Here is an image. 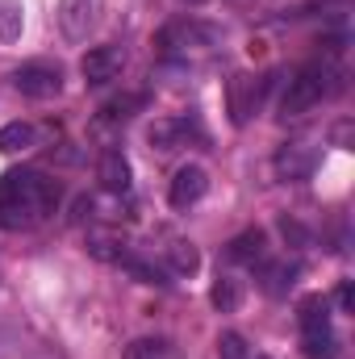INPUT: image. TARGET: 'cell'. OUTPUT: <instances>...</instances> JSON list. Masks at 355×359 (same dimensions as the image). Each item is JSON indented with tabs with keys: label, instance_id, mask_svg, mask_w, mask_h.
I'll return each mask as SVG.
<instances>
[{
	"label": "cell",
	"instance_id": "6da1fadb",
	"mask_svg": "<svg viewBox=\"0 0 355 359\" xmlns=\"http://www.w3.org/2000/svg\"><path fill=\"white\" fill-rule=\"evenodd\" d=\"M59 205V184L42 172L17 168L0 180V226L4 230H29Z\"/></svg>",
	"mask_w": 355,
	"mask_h": 359
},
{
	"label": "cell",
	"instance_id": "7a4b0ae2",
	"mask_svg": "<svg viewBox=\"0 0 355 359\" xmlns=\"http://www.w3.org/2000/svg\"><path fill=\"white\" fill-rule=\"evenodd\" d=\"M330 72L322 67V63H314V67H301L293 80H288V88H284V100H280V117H305L326 92H330Z\"/></svg>",
	"mask_w": 355,
	"mask_h": 359
},
{
	"label": "cell",
	"instance_id": "3957f363",
	"mask_svg": "<svg viewBox=\"0 0 355 359\" xmlns=\"http://www.w3.org/2000/svg\"><path fill=\"white\" fill-rule=\"evenodd\" d=\"M55 17H59V29L67 42H84L88 34H96V25L105 17V0H59Z\"/></svg>",
	"mask_w": 355,
	"mask_h": 359
},
{
	"label": "cell",
	"instance_id": "277c9868",
	"mask_svg": "<svg viewBox=\"0 0 355 359\" xmlns=\"http://www.w3.org/2000/svg\"><path fill=\"white\" fill-rule=\"evenodd\" d=\"M13 84L21 96H34V100H46V96H59L63 88V72L55 67V63H25V67H17L13 72Z\"/></svg>",
	"mask_w": 355,
	"mask_h": 359
},
{
	"label": "cell",
	"instance_id": "5b68a950",
	"mask_svg": "<svg viewBox=\"0 0 355 359\" xmlns=\"http://www.w3.org/2000/svg\"><path fill=\"white\" fill-rule=\"evenodd\" d=\"M121 72H126V50L121 46H92L88 55L80 59V76H84V84H92V88L113 84Z\"/></svg>",
	"mask_w": 355,
	"mask_h": 359
},
{
	"label": "cell",
	"instance_id": "8992f818",
	"mask_svg": "<svg viewBox=\"0 0 355 359\" xmlns=\"http://www.w3.org/2000/svg\"><path fill=\"white\" fill-rule=\"evenodd\" d=\"M205 192H209V176H205V168H196V163H184L176 176H172L168 201H172V209H192V205H196Z\"/></svg>",
	"mask_w": 355,
	"mask_h": 359
},
{
	"label": "cell",
	"instance_id": "52a82bcc",
	"mask_svg": "<svg viewBox=\"0 0 355 359\" xmlns=\"http://www.w3.org/2000/svg\"><path fill=\"white\" fill-rule=\"evenodd\" d=\"M230 117H234V126H243V121H251V113L260 109V96H264V84L255 80V76H247V72H239V76H230Z\"/></svg>",
	"mask_w": 355,
	"mask_h": 359
},
{
	"label": "cell",
	"instance_id": "ba28073f",
	"mask_svg": "<svg viewBox=\"0 0 355 359\" xmlns=\"http://www.w3.org/2000/svg\"><path fill=\"white\" fill-rule=\"evenodd\" d=\"M272 168H276L280 180H305L314 172V147H309V142H284V147L276 151Z\"/></svg>",
	"mask_w": 355,
	"mask_h": 359
},
{
	"label": "cell",
	"instance_id": "9c48e42d",
	"mask_svg": "<svg viewBox=\"0 0 355 359\" xmlns=\"http://www.w3.org/2000/svg\"><path fill=\"white\" fill-rule=\"evenodd\" d=\"M96 180L105 192H130V159L121 151H105L96 163Z\"/></svg>",
	"mask_w": 355,
	"mask_h": 359
},
{
	"label": "cell",
	"instance_id": "30bf717a",
	"mask_svg": "<svg viewBox=\"0 0 355 359\" xmlns=\"http://www.w3.org/2000/svg\"><path fill=\"white\" fill-rule=\"evenodd\" d=\"M29 147H38V130H34L29 121H8V126H0V155H21V151H29Z\"/></svg>",
	"mask_w": 355,
	"mask_h": 359
},
{
	"label": "cell",
	"instance_id": "8fae6325",
	"mask_svg": "<svg viewBox=\"0 0 355 359\" xmlns=\"http://www.w3.org/2000/svg\"><path fill=\"white\" fill-rule=\"evenodd\" d=\"M297 322H301L305 334L330 330V301H326V297H305V301L297 305Z\"/></svg>",
	"mask_w": 355,
	"mask_h": 359
},
{
	"label": "cell",
	"instance_id": "7c38bea8",
	"mask_svg": "<svg viewBox=\"0 0 355 359\" xmlns=\"http://www.w3.org/2000/svg\"><path fill=\"white\" fill-rule=\"evenodd\" d=\"M264 251H267L264 230H243V234L230 243V259H234V264H260Z\"/></svg>",
	"mask_w": 355,
	"mask_h": 359
},
{
	"label": "cell",
	"instance_id": "4fadbf2b",
	"mask_svg": "<svg viewBox=\"0 0 355 359\" xmlns=\"http://www.w3.org/2000/svg\"><path fill=\"white\" fill-rule=\"evenodd\" d=\"M209 301H213L222 313H234V309L243 305V284H239L234 276H217L213 288H209Z\"/></svg>",
	"mask_w": 355,
	"mask_h": 359
},
{
	"label": "cell",
	"instance_id": "5bb4252c",
	"mask_svg": "<svg viewBox=\"0 0 355 359\" xmlns=\"http://www.w3.org/2000/svg\"><path fill=\"white\" fill-rule=\"evenodd\" d=\"M25 29V4L21 0H0V42H17Z\"/></svg>",
	"mask_w": 355,
	"mask_h": 359
},
{
	"label": "cell",
	"instance_id": "9a60e30c",
	"mask_svg": "<svg viewBox=\"0 0 355 359\" xmlns=\"http://www.w3.org/2000/svg\"><path fill=\"white\" fill-rule=\"evenodd\" d=\"M121 359H176V347L168 343V339H134Z\"/></svg>",
	"mask_w": 355,
	"mask_h": 359
},
{
	"label": "cell",
	"instance_id": "2e32d148",
	"mask_svg": "<svg viewBox=\"0 0 355 359\" xmlns=\"http://www.w3.org/2000/svg\"><path fill=\"white\" fill-rule=\"evenodd\" d=\"M301 351H305V359H335L339 355V339L330 330H314V334L301 339Z\"/></svg>",
	"mask_w": 355,
	"mask_h": 359
},
{
	"label": "cell",
	"instance_id": "e0dca14e",
	"mask_svg": "<svg viewBox=\"0 0 355 359\" xmlns=\"http://www.w3.org/2000/svg\"><path fill=\"white\" fill-rule=\"evenodd\" d=\"M168 264H172L176 276H192V271L201 268V255H196L192 243H172V247H168Z\"/></svg>",
	"mask_w": 355,
	"mask_h": 359
},
{
	"label": "cell",
	"instance_id": "ac0fdd59",
	"mask_svg": "<svg viewBox=\"0 0 355 359\" xmlns=\"http://www.w3.org/2000/svg\"><path fill=\"white\" fill-rule=\"evenodd\" d=\"M142 104H147L142 92H126V96H113V100L105 104V117H109V121H126V117H134Z\"/></svg>",
	"mask_w": 355,
	"mask_h": 359
},
{
	"label": "cell",
	"instance_id": "d6986e66",
	"mask_svg": "<svg viewBox=\"0 0 355 359\" xmlns=\"http://www.w3.org/2000/svg\"><path fill=\"white\" fill-rule=\"evenodd\" d=\"M293 280H297V264H267L264 268V288L267 292H288L293 288Z\"/></svg>",
	"mask_w": 355,
	"mask_h": 359
},
{
	"label": "cell",
	"instance_id": "ffe728a7",
	"mask_svg": "<svg viewBox=\"0 0 355 359\" xmlns=\"http://www.w3.org/2000/svg\"><path fill=\"white\" fill-rule=\"evenodd\" d=\"M217 359H251L247 339H243V334H234V330H226V334L217 339Z\"/></svg>",
	"mask_w": 355,
	"mask_h": 359
},
{
	"label": "cell",
	"instance_id": "44dd1931",
	"mask_svg": "<svg viewBox=\"0 0 355 359\" xmlns=\"http://www.w3.org/2000/svg\"><path fill=\"white\" fill-rule=\"evenodd\" d=\"M117 264H121V268L130 271V276H138L142 284H163V271H159V268H151V264H142V259H130V255H121Z\"/></svg>",
	"mask_w": 355,
	"mask_h": 359
},
{
	"label": "cell",
	"instance_id": "7402d4cb",
	"mask_svg": "<svg viewBox=\"0 0 355 359\" xmlns=\"http://www.w3.org/2000/svg\"><path fill=\"white\" fill-rule=\"evenodd\" d=\"M180 138V126L176 121H159V126H151V142L159 147V151H172Z\"/></svg>",
	"mask_w": 355,
	"mask_h": 359
},
{
	"label": "cell",
	"instance_id": "603a6c76",
	"mask_svg": "<svg viewBox=\"0 0 355 359\" xmlns=\"http://www.w3.org/2000/svg\"><path fill=\"white\" fill-rule=\"evenodd\" d=\"M351 305H355L351 280H343V284H339V309H343V313H351Z\"/></svg>",
	"mask_w": 355,
	"mask_h": 359
},
{
	"label": "cell",
	"instance_id": "cb8c5ba5",
	"mask_svg": "<svg viewBox=\"0 0 355 359\" xmlns=\"http://www.w3.org/2000/svg\"><path fill=\"white\" fill-rule=\"evenodd\" d=\"M184 4H205V0H184Z\"/></svg>",
	"mask_w": 355,
	"mask_h": 359
},
{
	"label": "cell",
	"instance_id": "d4e9b609",
	"mask_svg": "<svg viewBox=\"0 0 355 359\" xmlns=\"http://www.w3.org/2000/svg\"><path fill=\"white\" fill-rule=\"evenodd\" d=\"M255 359H267V355H255Z\"/></svg>",
	"mask_w": 355,
	"mask_h": 359
}]
</instances>
